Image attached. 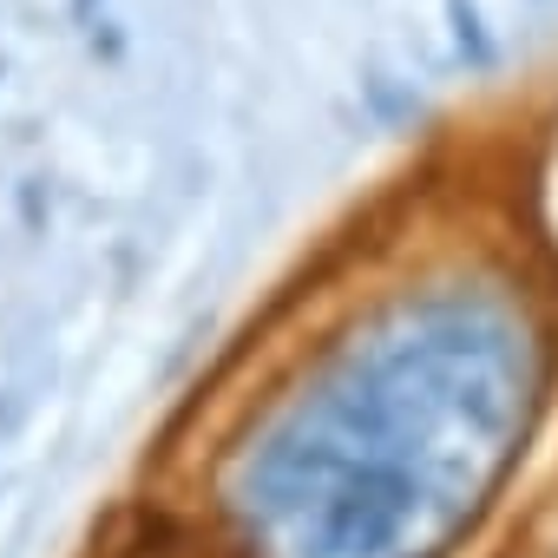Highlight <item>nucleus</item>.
Wrapping results in <instances>:
<instances>
[{
    "label": "nucleus",
    "mask_w": 558,
    "mask_h": 558,
    "mask_svg": "<svg viewBox=\"0 0 558 558\" xmlns=\"http://www.w3.org/2000/svg\"><path fill=\"white\" fill-rule=\"evenodd\" d=\"M447 14H453V40H460V53H466L473 66H493L499 53H493V40H486V27H480V8H473V0H447Z\"/></svg>",
    "instance_id": "obj_1"
}]
</instances>
